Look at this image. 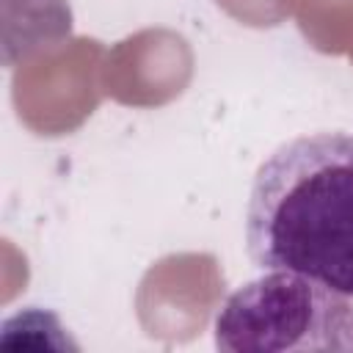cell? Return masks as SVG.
<instances>
[{
	"label": "cell",
	"mask_w": 353,
	"mask_h": 353,
	"mask_svg": "<svg viewBox=\"0 0 353 353\" xmlns=\"http://www.w3.org/2000/svg\"><path fill=\"white\" fill-rule=\"evenodd\" d=\"M248 256L353 298V132L298 135L256 168L245 204Z\"/></svg>",
	"instance_id": "6da1fadb"
},
{
	"label": "cell",
	"mask_w": 353,
	"mask_h": 353,
	"mask_svg": "<svg viewBox=\"0 0 353 353\" xmlns=\"http://www.w3.org/2000/svg\"><path fill=\"white\" fill-rule=\"evenodd\" d=\"M215 347L226 353H353V303L309 276L268 270L226 298L215 317Z\"/></svg>",
	"instance_id": "7a4b0ae2"
}]
</instances>
